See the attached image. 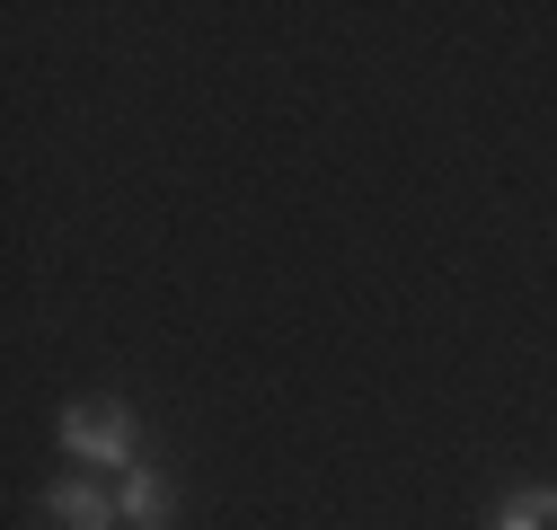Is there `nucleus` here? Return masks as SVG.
Returning <instances> with one entry per match:
<instances>
[{
	"instance_id": "7ed1b4c3",
	"label": "nucleus",
	"mask_w": 557,
	"mask_h": 530,
	"mask_svg": "<svg viewBox=\"0 0 557 530\" xmlns=\"http://www.w3.org/2000/svg\"><path fill=\"white\" fill-rule=\"evenodd\" d=\"M115 513H124V530H169L177 521V487H169V469H124L115 478Z\"/></svg>"
},
{
	"instance_id": "f257e3e1",
	"label": "nucleus",
	"mask_w": 557,
	"mask_h": 530,
	"mask_svg": "<svg viewBox=\"0 0 557 530\" xmlns=\"http://www.w3.org/2000/svg\"><path fill=\"white\" fill-rule=\"evenodd\" d=\"M53 442L72 451L81 469H98V478H107V469H115V478L143 469V416H133L124 398H72V407L53 416Z\"/></svg>"
},
{
	"instance_id": "f03ea898",
	"label": "nucleus",
	"mask_w": 557,
	"mask_h": 530,
	"mask_svg": "<svg viewBox=\"0 0 557 530\" xmlns=\"http://www.w3.org/2000/svg\"><path fill=\"white\" fill-rule=\"evenodd\" d=\"M36 513H45V530H124V513H115V487H107L98 469L53 478V487L36 495Z\"/></svg>"
},
{
	"instance_id": "20e7f679",
	"label": "nucleus",
	"mask_w": 557,
	"mask_h": 530,
	"mask_svg": "<svg viewBox=\"0 0 557 530\" xmlns=\"http://www.w3.org/2000/svg\"><path fill=\"white\" fill-rule=\"evenodd\" d=\"M486 530H557V487H548V478L513 487V495L496 504V521H486Z\"/></svg>"
}]
</instances>
